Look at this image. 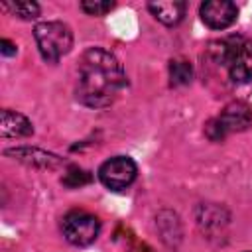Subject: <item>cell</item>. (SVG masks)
I'll return each instance as SVG.
<instances>
[{
	"instance_id": "1",
	"label": "cell",
	"mask_w": 252,
	"mask_h": 252,
	"mask_svg": "<svg viewBox=\"0 0 252 252\" xmlns=\"http://www.w3.org/2000/svg\"><path fill=\"white\" fill-rule=\"evenodd\" d=\"M126 85L120 61L102 47L87 49L79 59L77 98L85 106L102 108L114 102Z\"/></svg>"
},
{
	"instance_id": "2",
	"label": "cell",
	"mask_w": 252,
	"mask_h": 252,
	"mask_svg": "<svg viewBox=\"0 0 252 252\" xmlns=\"http://www.w3.org/2000/svg\"><path fill=\"white\" fill-rule=\"evenodd\" d=\"M209 53L220 67L226 69L234 83L252 81V37L228 35L220 41H215Z\"/></svg>"
},
{
	"instance_id": "3",
	"label": "cell",
	"mask_w": 252,
	"mask_h": 252,
	"mask_svg": "<svg viewBox=\"0 0 252 252\" xmlns=\"http://www.w3.org/2000/svg\"><path fill=\"white\" fill-rule=\"evenodd\" d=\"M33 37L41 57L49 63L59 61L65 53L71 51L73 33L63 22H41L33 30Z\"/></svg>"
},
{
	"instance_id": "4",
	"label": "cell",
	"mask_w": 252,
	"mask_h": 252,
	"mask_svg": "<svg viewBox=\"0 0 252 252\" xmlns=\"http://www.w3.org/2000/svg\"><path fill=\"white\" fill-rule=\"evenodd\" d=\"M61 230L67 242L75 246H87L96 240L100 232V220L87 211H71L65 215Z\"/></svg>"
},
{
	"instance_id": "5",
	"label": "cell",
	"mask_w": 252,
	"mask_h": 252,
	"mask_svg": "<svg viewBox=\"0 0 252 252\" xmlns=\"http://www.w3.org/2000/svg\"><path fill=\"white\" fill-rule=\"evenodd\" d=\"M138 167L132 158L128 156H114L106 159L98 167V179L100 183L110 191H122L136 179Z\"/></svg>"
},
{
	"instance_id": "6",
	"label": "cell",
	"mask_w": 252,
	"mask_h": 252,
	"mask_svg": "<svg viewBox=\"0 0 252 252\" xmlns=\"http://www.w3.org/2000/svg\"><path fill=\"white\" fill-rule=\"evenodd\" d=\"M238 10L228 0H211L201 4V20L213 30H224L234 24Z\"/></svg>"
},
{
	"instance_id": "7",
	"label": "cell",
	"mask_w": 252,
	"mask_h": 252,
	"mask_svg": "<svg viewBox=\"0 0 252 252\" xmlns=\"http://www.w3.org/2000/svg\"><path fill=\"white\" fill-rule=\"evenodd\" d=\"M217 120L222 128L224 136H228L232 132H242L252 124V108L242 100H232L222 108V112L217 116Z\"/></svg>"
},
{
	"instance_id": "8",
	"label": "cell",
	"mask_w": 252,
	"mask_h": 252,
	"mask_svg": "<svg viewBox=\"0 0 252 252\" xmlns=\"http://www.w3.org/2000/svg\"><path fill=\"white\" fill-rule=\"evenodd\" d=\"M0 132L4 138H24V136H30L33 132V126L24 114L12 112L6 108V110H2Z\"/></svg>"
},
{
	"instance_id": "9",
	"label": "cell",
	"mask_w": 252,
	"mask_h": 252,
	"mask_svg": "<svg viewBox=\"0 0 252 252\" xmlns=\"http://www.w3.org/2000/svg\"><path fill=\"white\" fill-rule=\"evenodd\" d=\"M148 10L165 26H175L185 16V2L181 0H165V2H150Z\"/></svg>"
},
{
	"instance_id": "10",
	"label": "cell",
	"mask_w": 252,
	"mask_h": 252,
	"mask_svg": "<svg viewBox=\"0 0 252 252\" xmlns=\"http://www.w3.org/2000/svg\"><path fill=\"white\" fill-rule=\"evenodd\" d=\"M169 79H171V85H175V87L189 85L193 79V67L189 65V61L173 59L169 63Z\"/></svg>"
},
{
	"instance_id": "11",
	"label": "cell",
	"mask_w": 252,
	"mask_h": 252,
	"mask_svg": "<svg viewBox=\"0 0 252 252\" xmlns=\"http://www.w3.org/2000/svg\"><path fill=\"white\" fill-rule=\"evenodd\" d=\"M6 8L24 20H32V18L39 16V6L35 2H8Z\"/></svg>"
},
{
	"instance_id": "12",
	"label": "cell",
	"mask_w": 252,
	"mask_h": 252,
	"mask_svg": "<svg viewBox=\"0 0 252 252\" xmlns=\"http://www.w3.org/2000/svg\"><path fill=\"white\" fill-rule=\"evenodd\" d=\"M81 8L91 16H102V14H106V12H110L114 8V2H108V0H85V2H81Z\"/></svg>"
},
{
	"instance_id": "13",
	"label": "cell",
	"mask_w": 252,
	"mask_h": 252,
	"mask_svg": "<svg viewBox=\"0 0 252 252\" xmlns=\"http://www.w3.org/2000/svg\"><path fill=\"white\" fill-rule=\"evenodd\" d=\"M89 173L87 171H83V169H71L67 175H65V179H63V183L65 185H69V187H79V185H83V183H89Z\"/></svg>"
},
{
	"instance_id": "14",
	"label": "cell",
	"mask_w": 252,
	"mask_h": 252,
	"mask_svg": "<svg viewBox=\"0 0 252 252\" xmlns=\"http://www.w3.org/2000/svg\"><path fill=\"white\" fill-rule=\"evenodd\" d=\"M0 51H2L4 55H14V53H16V45H14L12 41H8V39H2V41H0Z\"/></svg>"
},
{
	"instance_id": "15",
	"label": "cell",
	"mask_w": 252,
	"mask_h": 252,
	"mask_svg": "<svg viewBox=\"0 0 252 252\" xmlns=\"http://www.w3.org/2000/svg\"><path fill=\"white\" fill-rule=\"evenodd\" d=\"M250 252H252V250H250Z\"/></svg>"
}]
</instances>
